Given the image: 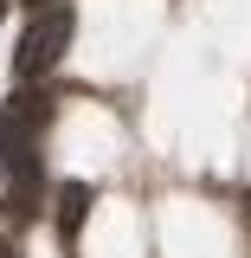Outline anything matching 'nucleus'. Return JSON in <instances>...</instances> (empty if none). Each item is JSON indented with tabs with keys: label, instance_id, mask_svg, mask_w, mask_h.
<instances>
[{
	"label": "nucleus",
	"instance_id": "4",
	"mask_svg": "<svg viewBox=\"0 0 251 258\" xmlns=\"http://www.w3.org/2000/svg\"><path fill=\"white\" fill-rule=\"evenodd\" d=\"M26 7H32V13H39V7H64V0H26Z\"/></svg>",
	"mask_w": 251,
	"mask_h": 258
},
{
	"label": "nucleus",
	"instance_id": "6",
	"mask_svg": "<svg viewBox=\"0 0 251 258\" xmlns=\"http://www.w3.org/2000/svg\"><path fill=\"white\" fill-rule=\"evenodd\" d=\"M0 13H7V0H0Z\"/></svg>",
	"mask_w": 251,
	"mask_h": 258
},
{
	"label": "nucleus",
	"instance_id": "3",
	"mask_svg": "<svg viewBox=\"0 0 251 258\" xmlns=\"http://www.w3.org/2000/svg\"><path fill=\"white\" fill-rule=\"evenodd\" d=\"M84 213H91V187H84V181H64L58 187V239H77Z\"/></svg>",
	"mask_w": 251,
	"mask_h": 258
},
{
	"label": "nucleus",
	"instance_id": "5",
	"mask_svg": "<svg viewBox=\"0 0 251 258\" xmlns=\"http://www.w3.org/2000/svg\"><path fill=\"white\" fill-rule=\"evenodd\" d=\"M0 258H13V245H7V239H0Z\"/></svg>",
	"mask_w": 251,
	"mask_h": 258
},
{
	"label": "nucleus",
	"instance_id": "1",
	"mask_svg": "<svg viewBox=\"0 0 251 258\" xmlns=\"http://www.w3.org/2000/svg\"><path fill=\"white\" fill-rule=\"evenodd\" d=\"M71 32H77L71 7H39V13H32V26L20 32V45H13V78H20V84L45 78V71H52V64L64 58Z\"/></svg>",
	"mask_w": 251,
	"mask_h": 258
},
{
	"label": "nucleus",
	"instance_id": "2",
	"mask_svg": "<svg viewBox=\"0 0 251 258\" xmlns=\"http://www.w3.org/2000/svg\"><path fill=\"white\" fill-rule=\"evenodd\" d=\"M52 116V97L45 91H20L0 116V174H20V168H39V129Z\"/></svg>",
	"mask_w": 251,
	"mask_h": 258
}]
</instances>
